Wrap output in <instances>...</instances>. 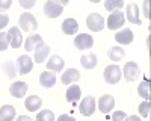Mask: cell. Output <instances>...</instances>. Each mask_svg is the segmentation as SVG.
<instances>
[{"label": "cell", "instance_id": "cell-35", "mask_svg": "<svg viewBox=\"0 0 151 121\" xmlns=\"http://www.w3.org/2000/svg\"><path fill=\"white\" fill-rule=\"evenodd\" d=\"M35 5V2H24V0H20V6L23 8H32Z\"/></svg>", "mask_w": 151, "mask_h": 121}, {"label": "cell", "instance_id": "cell-23", "mask_svg": "<svg viewBox=\"0 0 151 121\" xmlns=\"http://www.w3.org/2000/svg\"><path fill=\"white\" fill-rule=\"evenodd\" d=\"M40 44H42V36L38 35V33H32L26 40V42H24V48L30 52V50H35Z\"/></svg>", "mask_w": 151, "mask_h": 121}, {"label": "cell", "instance_id": "cell-17", "mask_svg": "<svg viewBox=\"0 0 151 121\" xmlns=\"http://www.w3.org/2000/svg\"><path fill=\"white\" fill-rule=\"evenodd\" d=\"M127 20L133 24H141L139 20V8L136 3H129L127 5Z\"/></svg>", "mask_w": 151, "mask_h": 121}, {"label": "cell", "instance_id": "cell-7", "mask_svg": "<svg viewBox=\"0 0 151 121\" xmlns=\"http://www.w3.org/2000/svg\"><path fill=\"white\" fill-rule=\"evenodd\" d=\"M74 45L79 48V50H88L94 45V40L91 35L88 33H80L74 38Z\"/></svg>", "mask_w": 151, "mask_h": 121}, {"label": "cell", "instance_id": "cell-10", "mask_svg": "<svg viewBox=\"0 0 151 121\" xmlns=\"http://www.w3.org/2000/svg\"><path fill=\"white\" fill-rule=\"evenodd\" d=\"M6 33H8V40H9V44L12 45V48H18L23 44V36H21V32L18 27L12 26Z\"/></svg>", "mask_w": 151, "mask_h": 121}, {"label": "cell", "instance_id": "cell-3", "mask_svg": "<svg viewBox=\"0 0 151 121\" xmlns=\"http://www.w3.org/2000/svg\"><path fill=\"white\" fill-rule=\"evenodd\" d=\"M18 24H20V27L24 32H33L38 27V21H36V18L30 14V12H24V14H21L20 20H18Z\"/></svg>", "mask_w": 151, "mask_h": 121}, {"label": "cell", "instance_id": "cell-36", "mask_svg": "<svg viewBox=\"0 0 151 121\" xmlns=\"http://www.w3.org/2000/svg\"><path fill=\"white\" fill-rule=\"evenodd\" d=\"M124 121H141V118H139V117H136V115H132V117H127Z\"/></svg>", "mask_w": 151, "mask_h": 121}, {"label": "cell", "instance_id": "cell-28", "mask_svg": "<svg viewBox=\"0 0 151 121\" xmlns=\"http://www.w3.org/2000/svg\"><path fill=\"white\" fill-rule=\"evenodd\" d=\"M36 121H55V115L52 111H41L36 115Z\"/></svg>", "mask_w": 151, "mask_h": 121}, {"label": "cell", "instance_id": "cell-24", "mask_svg": "<svg viewBox=\"0 0 151 121\" xmlns=\"http://www.w3.org/2000/svg\"><path fill=\"white\" fill-rule=\"evenodd\" d=\"M80 64L86 68V70H92L97 64H98V59L94 53H86L80 58Z\"/></svg>", "mask_w": 151, "mask_h": 121}, {"label": "cell", "instance_id": "cell-26", "mask_svg": "<svg viewBox=\"0 0 151 121\" xmlns=\"http://www.w3.org/2000/svg\"><path fill=\"white\" fill-rule=\"evenodd\" d=\"M137 92H139V95L141 97H144L145 100H148L150 102V97H151V92H150V82L145 79L139 86H137Z\"/></svg>", "mask_w": 151, "mask_h": 121}, {"label": "cell", "instance_id": "cell-30", "mask_svg": "<svg viewBox=\"0 0 151 121\" xmlns=\"http://www.w3.org/2000/svg\"><path fill=\"white\" fill-rule=\"evenodd\" d=\"M9 45V40H8V33L0 32V52H5Z\"/></svg>", "mask_w": 151, "mask_h": 121}, {"label": "cell", "instance_id": "cell-15", "mask_svg": "<svg viewBox=\"0 0 151 121\" xmlns=\"http://www.w3.org/2000/svg\"><path fill=\"white\" fill-rule=\"evenodd\" d=\"M48 52H50V47L47 45V44H40L36 48H35V60H36V64H42L44 60L47 59V56H48Z\"/></svg>", "mask_w": 151, "mask_h": 121}, {"label": "cell", "instance_id": "cell-22", "mask_svg": "<svg viewBox=\"0 0 151 121\" xmlns=\"http://www.w3.org/2000/svg\"><path fill=\"white\" fill-rule=\"evenodd\" d=\"M42 106V100H41V97H38V95H30L26 99V109L30 112H36L38 109H41Z\"/></svg>", "mask_w": 151, "mask_h": 121}, {"label": "cell", "instance_id": "cell-6", "mask_svg": "<svg viewBox=\"0 0 151 121\" xmlns=\"http://www.w3.org/2000/svg\"><path fill=\"white\" fill-rule=\"evenodd\" d=\"M124 21H125V18H124L122 12H121V11H115V12H112V14L109 15L106 26H107L110 30H116V29H119L122 24H124Z\"/></svg>", "mask_w": 151, "mask_h": 121}, {"label": "cell", "instance_id": "cell-14", "mask_svg": "<svg viewBox=\"0 0 151 121\" xmlns=\"http://www.w3.org/2000/svg\"><path fill=\"white\" fill-rule=\"evenodd\" d=\"M40 83H41V86H44V88H53L55 83H56V74L52 73V71H48V70L41 73Z\"/></svg>", "mask_w": 151, "mask_h": 121}, {"label": "cell", "instance_id": "cell-33", "mask_svg": "<svg viewBox=\"0 0 151 121\" xmlns=\"http://www.w3.org/2000/svg\"><path fill=\"white\" fill-rule=\"evenodd\" d=\"M11 8V0H0V9H9Z\"/></svg>", "mask_w": 151, "mask_h": 121}, {"label": "cell", "instance_id": "cell-16", "mask_svg": "<svg viewBox=\"0 0 151 121\" xmlns=\"http://www.w3.org/2000/svg\"><path fill=\"white\" fill-rule=\"evenodd\" d=\"M80 79V73L76 68H68L64 74H62V83L64 85H71L73 82H77Z\"/></svg>", "mask_w": 151, "mask_h": 121}, {"label": "cell", "instance_id": "cell-19", "mask_svg": "<svg viewBox=\"0 0 151 121\" xmlns=\"http://www.w3.org/2000/svg\"><path fill=\"white\" fill-rule=\"evenodd\" d=\"M82 97V89L79 85H71V86L67 89V102L68 103H76Z\"/></svg>", "mask_w": 151, "mask_h": 121}, {"label": "cell", "instance_id": "cell-18", "mask_svg": "<svg viewBox=\"0 0 151 121\" xmlns=\"http://www.w3.org/2000/svg\"><path fill=\"white\" fill-rule=\"evenodd\" d=\"M64 65H65V60L62 59L60 56H52L48 59V62H47V70L48 71H60L62 68H64Z\"/></svg>", "mask_w": 151, "mask_h": 121}, {"label": "cell", "instance_id": "cell-9", "mask_svg": "<svg viewBox=\"0 0 151 121\" xmlns=\"http://www.w3.org/2000/svg\"><path fill=\"white\" fill-rule=\"evenodd\" d=\"M113 107H115V99H113L112 95L106 94V95H103V97H100V100H98V109H100L103 114L109 115V112L112 111Z\"/></svg>", "mask_w": 151, "mask_h": 121}, {"label": "cell", "instance_id": "cell-13", "mask_svg": "<svg viewBox=\"0 0 151 121\" xmlns=\"http://www.w3.org/2000/svg\"><path fill=\"white\" fill-rule=\"evenodd\" d=\"M115 40H116V42H119L121 45H129V44H132L133 42V40H134V35H133V32L130 30V29H122L121 32H118L116 35H115Z\"/></svg>", "mask_w": 151, "mask_h": 121}, {"label": "cell", "instance_id": "cell-27", "mask_svg": "<svg viewBox=\"0 0 151 121\" xmlns=\"http://www.w3.org/2000/svg\"><path fill=\"white\" fill-rule=\"evenodd\" d=\"M122 6H124V2H122V0H106V2H104V8H106L109 12L119 11Z\"/></svg>", "mask_w": 151, "mask_h": 121}, {"label": "cell", "instance_id": "cell-31", "mask_svg": "<svg viewBox=\"0 0 151 121\" xmlns=\"http://www.w3.org/2000/svg\"><path fill=\"white\" fill-rule=\"evenodd\" d=\"M125 118H127V115L122 111H116V112L112 114V121H124Z\"/></svg>", "mask_w": 151, "mask_h": 121}, {"label": "cell", "instance_id": "cell-4", "mask_svg": "<svg viewBox=\"0 0 151 121\" xmlns=\"http://www.w3.org/2000/svg\"><path fill=\"white\" fill-rule=\"evenodd\" d=\"M86 26L89 27L92 32H100L104 29V18L100 14H89L86 18Z\"/></svg>", "mask_w": 151, "mask_h": 121}, {"label": "cell", "instance_id": "cell-37", "mask_svg": "<svg viewBox=\"0 0 151 121\" xmlns=\"http://www.w3.org/2000/svg\"><path fill=\"white\" fill-rule=\"evenodd\" d=\"M17 121H33L30 117H24V115H20L18 118H17Z\"/></svg>", "mask_w": 151, "mask_h": 121}, {"label": "cell", "instance_id": "cell-25", "mask_svg": "<svg viewBox=\"0 0 151 121\" xmlns=\"http://www.w3.org/2000/svg\"><path fill=\"white\" fill-rule=\"evenodd\" d=\"M124 56H125L124 48H121V47H118V45L112 47L110 50H109V58H110V60H113V62H118V60L124 59Z\"/></svg>", "mask_w": 151, "mask_h": 121}, {"label": "cell", "instance_id": "cell-32", "mask_svg": "<svg viewBox=\"0 0 151 121\" xmlns=\"http://www.w3.org/2000/svg\"><path fill=\"white\" fill-rule=\"evenodd\" d=\"M8 23H9V17L5 14V12H0V30H2L3 27H6Z\"/></svg>", "mask_w": 151, "mask_h": 121}, {"label": "cell", "instance_id": "cell-12", "mask_svg": "<svg viewBox=\"0 0 151 121\" xmlns=\"http://www.w3.org/2000/svg\"><path fill=\"white\" fill-rule=\"evenodd\" d=\"M27 83L26 82H21V80H18V82H14L11 85V88H9V92L12 94V97H15V99H23L24 97V94H26V91H27Z\"/></svg>", "mask_w": 151, "mask_h": 121}, {"label": "cell", "instance_id": "cell-5", "mask_svg": "<svg viewBox=\"0 0 151 121\" xmlns=\"http://www.w3.org/2000/svg\"><path fill=\"white\" fill-rule=\"evenodd\" d=\"M80 114L83 117H91L95 112V97L92 95H86L80 103Z\"/></svg>", "mask_w": 151, "mask_h": 121}, {"label": "cell", "instance_id": "cell-2", "mask_svg": "<svg viewBox=\"0 0 151 121\" xmlns=\"http://www.w3.org/2000/svg\"><path fill=\"white\" fill-rule=\"evenodd\" d=\"M103 76H104V80L106 83L109 85H116L119 80H121V68L118 65H107L104 68V73H103Z\"/></svg>", "mask_w": 151, "mask_h": 121}, {"label": "cell", "instance_id": "cell-11", "mask_svg": "<svg viewBox=\"0 0 151 121\" xmlns=\"http://www.w3.org/2000/svg\"><path fill=\"white\" fill-rule=\"evenodd\" d=\"M17 68H18V74H27V73L32 71L33 68V60L29 58V56H20L18 60H17Z\"/></svg>", "mask_w": 151, "mask_h": 121}, {"label": "cell", "instance_id": "cell-21", "mask_svg": "<svg viewBox=\"0 0 151 121\" xmlns=\"http://www.w3.org/2000/svg\"><path fill=\"white\" fill-rule=\"evenodd\" d=\"M62 30H64V33H67V35H74L79 30V24L74 18H67V20H64V23H62Z\"/></svg>", "mask_w": 151, "mask_h": 121}, {"label": "cell", "instance_id": "cell-8", "mask_svg": "<svg viewBox=\"0 0 151 121\" xmlns=\"http://www.w3.org/2000/svg\"><path fill=\"white\" fill-rule=\"evenodd\" d=\"M122 76L127 82H133L136 80V77L139 76V67L134 62H127L124 65V70H122Z\"/></svg>", "mask_w": 151, "mask_h": 121}, {"label": "cell", "instance_id": "cell-38", "mask_svg": "<svg viewBox=\"0 0 151 121\" xmlns=\"http://www.w3.org/2000/svg\"><path fill=\"white\" fill-rule=\"evenodd\" d=\"M148 5H150L148 2H145V3H144V9H145V17H147V18H150V12H148Z\"/></svg>", "mask_w": 151, "mask_h": 121}, {"label": "cell", "instance_id": "cell-1", "mask_svg": "<svg viewBox=\"0 0 151 121\" xmlns=\"http://www.w3.org/2000/svg\"><path fill=\"white\" fill-rule=\"evenodd\" d=\"M67 5L65 0L62 2H55V0H48V2L44 5V14L48 18H56L62 14V8Z\"/></svg>", "mask_w": 151, "mask_h": 121}, {"label": "cell", "instance_id": "cell-20", "mask_svg": "<svg viewBox=\"0 0 151 121\" xmlns=\"http://www.w3.org/2000/svg\"><path fill=\"white\" fill-rule=\"evenodd\" d=\"M15 118V107L11 104H5L0 107V121H12Z\"/></svg>", "mask_w": 151, "mask_h": 121}, {"label": "cell", "instance_id": "cell-29", "mask_svg": "<svg viewBox=\"0 0 151 121\" xmlns=\"http://www.w3.org/2000/svg\"><path fill=\"white\" fill-rule=\"evenodd\" d=\"M150 109H151V104H150L148 100H145V102L141 103V106H139V114L147 118V117H150Z\"/></svg>", "mask_w": 151, "mask_h": 121}, {"label": "cell", "instance_id": "cell-34", "mask_svg": "<svg viewBox=\"0 0 151 121\" xmlns=\"http://www.w3.org/2000/svg\"><path fill=\"white\" fill-rule=\"evenodd\" d=\"M58 121H76L74 117H70V115H60L58 118Z\"/></svg>", "mask_w": 151, "mask_h": 121}]
</instances>
